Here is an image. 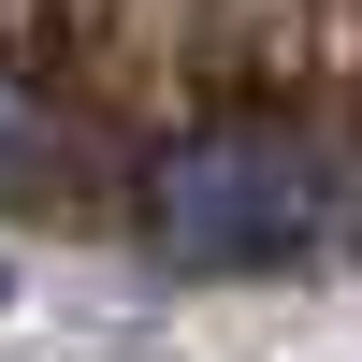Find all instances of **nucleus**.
Listing matches in <instances>:
<instances>
[{
    "mask_svg": "<svg viewBox=\"0 0 362 362\" xmlns=\"http://www.w3.org/2000/svg\"><path fill=\"white\" fill-rule=\"evenodd\" d=\"M29 160H44V116H29V87L0 73V174H29Z\"/></svg>",
    "mask_w": 362,
    "mask_h": 362,
    "instance_id": "f03ea898",
    "label": "nucleus"
},
{
    "mask_svg": "<svg viewBox=\"0 0 362 362\" xmlns=\"http://www.w3.org/2000/svg\"><path fill=\"white\" fill-rule=\"evenodd\" d=\"M348 218L334 160L290 131H203L160 160V189H145V232H160V261H290L319 247V232Z\"/></svg>",
    "mask_w": 362,
    "mask_h": 362,
    "instance_id": "f257e3e1",
    "label": "nucleus"
},
{
    "mask_svg": "<svg viewBox=\"0 0 362 362\" xmlns=\"http://www.w3.org/2000/svg\"><path fill=\"white\" fill-rule=\"evenodd\" d=\"M348 218H362V189H348Z\"/></svg>",
    "mask_w": 362,
    "mask_h": 362,
    "instance_id": "7ed1b4c3",
    "label": "nucleus"
}]
</instances>
